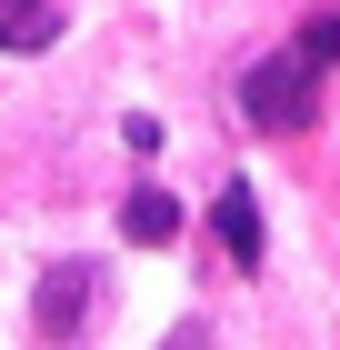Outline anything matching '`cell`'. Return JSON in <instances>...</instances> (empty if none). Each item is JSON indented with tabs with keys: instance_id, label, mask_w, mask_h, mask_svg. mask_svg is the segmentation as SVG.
<instances>
[{
	"instance_id": "6da1fadb",
	"label": "cell",
	"mask_w": 340,
	"mask_h": 350,
	"mask_svg": "<svg viewBox=\"0 0 340 350\" xmlns=\"http://www.w3.org/2000/svg\"><path fill=\"white\" fill-rule=\"evenodd\" d=\"M320 70H330V60H311L300 40H290L280 60H250V70H240V110H250L261 131H300L311 100H320Z\"/></svg>"
},
{
	"instance_id": "7a4b0ae2",
	"label": "cell",
	"mask_w": 340,
	"mask_h": 350,
	"mask_svg": "<svg viewBox=\"0 0 340 350\" xmlns=\"http://www.w3.org/2000/svg\"><path fill=\"white\" fill-rule=\"evenodd\" d=\"M210 241L231 250V270H261V200H250V180H231L210 200Z\"/></svg>"
},
{
	"instance_id": "3957f363",
	"label": "cell",
	"mask_w": 340,
	"mask_h": 350,
	"mask_svg": "<svg viewBox=\"0 0 340 350\" xmlns=\"http://www.w3.org/2000/svg\"><path fill=\"white\" fill-rule=\"evenodd\" d=\"M80 310H90V260H60L51 280H40V300H30V330L60 340V330H80Z\"/></svg>"
},
{
	"instance_id": "277c9868",
	"label": "cell",
	"mask_w": 340,
	"mask_h": 350,
	"mask_svg": "<svg viewBox=\"0 0 340 350\" xmlns=\"http://www.w3.org/2000/svg\"><path fill=\"white\" fill-rule=\"evenodd\" d=\"M51 30H60L51 0H0V51H51Z\"/></svg>"
},
{
	"instance_id": "5b68a950",
	"label": "cell",
	"mask_w": 340,
	"mask_h": 350,
	"mask_svg": "<svg viewBox=\"0 0 340 350\" xmlns=\"http://www.w3.org/2000/svg\"><path fill=\"white\" fill-rule=\"evenodd\" d=\"M120 230H131V241H170V230H181V200H170V190H131Z\"/></svg>"
},
{
	"instance_id": "8992f818",
	"label": "cell",
	"mask_w": 340,
	"mask_h": 350,
	"mask_svg": "<svg viewBox=\"0 0 340 350\" xmlns=\"http://www.w3.org/2000/svg\"><path fill=\"white\" fill-rule=\"evenodd\" d=\"M300 51H311V60H340V10H320V21H300Z\"/></svg>"
}]
</instances>
